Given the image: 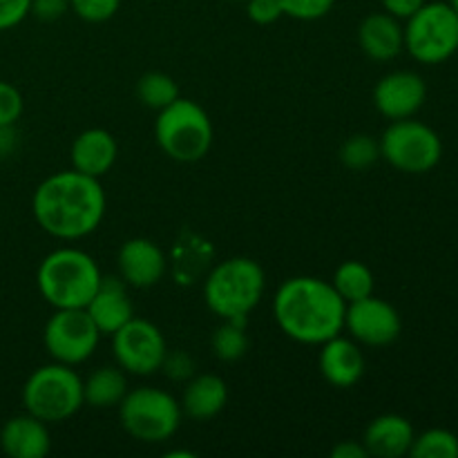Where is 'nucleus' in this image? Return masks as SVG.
I'll list each match as a JSON object with an SVG mask.
<instances>
[{
  "instance_id": "22",
  "label": "nucleus",
  "mask_w": 458,
  "mask_h": 458,
  "mask_svg": "<svg viewBox=\"0 0 458 458\" xmlns=\"http://www.w3.org/2000/svg\"><path fill=\"white\" fill-rule=\"evenodd\" d=\"M125 394H128V380L121 367H101L92 371L83 383V401L94 410L119 405Z\"/></svg>"
},
{
  "instance_id": "25",
  "label": "nucleus",
  "mask_w": 458,
  "mask_h": 458,
  "mask_svg": "<svg viewBox=\"0 0 458 458\" xmlns=\"http://www.w3.org/2000/svg\"><path fill=\"white\" fill-rule=\"evenodd\" d=\"M213 352L224 362L240 360L249 352L246 320H224L213 335Z\"/></svg>"
},
{
  "instance_id": "38",
  "label": "nucleus",
  "mask_w": 458,
  "mask_h": 458,
  "mask_svg": "<svg viewBox=\"0 0 458 458\" xmlns=\"http://www.w3.org/2000/svg\"><path fill=\"white\" fill-rule=\"evenodd\" d=\"M447 3H450V7L454 9V12L458 13V0H447Z\"/></svg>"
},
{
  "instance_id": "28",
  "label": "nucleus",
  "mask_w": 458,
  "mask_h": 458,
  "mask_svg": "<svg viewBox=\"0 0 458 458\" xmlns=\"http://www.w3.org/2000/svg\"><path fill=\"white\" fill-rule=\"evenodd\" d=\"M121 0H70V9L85 22H106L119 12Z\"/></svg>"
},
{
  "instance_id": "7",
  "label": "nucleus",
  "mask_w": 458,
  "mask_h": 458,
  "mask_svg": "<svg viewBox=\"0 0 458 458\" xmlns=\"http://www.w3.org/2000/svg\"><path fill=\"white\" fill-rule=\"evenodd\" d=\"M182 403L157 387L132 389L119 403V419L125 432L143 443H161L174 437L182 425Z\"/></svg>"
},
{
  "instance_id": "5",
  "label": "nucleus",
  "mask_w": 458,
  "mask_h": 458,
  "mask_svg": "<svg viewBox=\"0 0 458 458\" xmlns=\"http://www.w3.org/2000/svg\"><path fill=\"white\" fill-rule=\"evenodd\" d=\"M155 137L161 150L179 164H195L213 148V121L199 103L182 98L159 110Z\"/></svg>"
},
{
  "instance_id": "35",
  "label": "nucleus",
  "mask_w": 458,
  "mask_h": 458,
  "mask_svg": "<svg viewBox=\"0 0 458 458\" xmlns=\"http://www.w3.org/2000/svg\"><path fill=\"white\" fill-rule=\"evenodd\" d=\"M380 3H383L385 12L396 16L398 21H401V18H405L407 21V18H410L414 12H419L428 0H380Z\"/></svg>"
},
{
  "instance_id": "34",
  "label": "nucleus",
  "mask_w": 458,
  "mask_h": 458,
  "mask_svg": "<svg viewBox=\"0 0 458 458\" xmlns=\"http://www.w3.org/2000/svg\"><path fill=\"white\" fill-rule=\"evenodd\" d=\"M67 9H70V0H31L30 13H34L43 22H52L65 16Z\"/></svg>"
},
{
  "instance_id": "31",
  "label": "nucleus",
  "mask_w": 458,
  "mask_h": 458,
  "mask_svg": "<svg viewBox=\"0 0 458 458\" xmlns=\"http://www.w3.org/2000/svg\"><path fill=\"white\" fill-rule=\"evenodd\" d=\"M246 13L255 25H273L284 16L280 0H246Z\"/></svg>"
},
{
  "instance_id": "30",
  "label": "nucleus",
  "mask_w": 458,
  "mask_h": 458,
  "mask_svg": "<svg viewBox=\"0 0 458 458\" xmlns=\"http://www.w3.org/2000/svg\"><path fill=\"white\" fill-rule=\"evenodd\" d=\"M22 114V97L12 83L0 81V128L3 125H16Z\"/></svg>"
},
{
  "instance_id": "23",
  "label": "nucleus",
  "mask_w": 458,
  "mask_h": 458,
  "mask_svg": "<svg viewBox=\"0 0 458 458\" xmlns=\"http://www.w3.org/2000/svg\"><path fill=\"white\" fill-rule=\"evenodd\" d=\"M334 289L338 291L340 298L347 304L358 302L362 298H369L374 295V273L367 264L362 262H343L334 273V280H331Z\"/></svg>"
},
{
  "instance_id": "4",
  "label": "nucleus",
  "mask_w": 458,
  "mask_h": 458,
  "mask_svg": "<svg viewBox=\"0 0 458 458\" xmlns=\"http://www.w3.org/2000/svg\"><path fill=\"white\" fill-rule=\"evenodd\" d=\"M267 289L264 268L250 258L217 264L204 282V300L222 320H246Z\"/></svg>"
},
{
  "instance_id": "32",
  "label": "nucleus",
  "mask_w": 458,
  "mask_h": 458,
  "mask_svg": "<svg viewBox=\"0 0 458 458\" xmlns=\"http://www.w3.org/2000/svg\"><path fill=\"white\" fill-rule=\"evenodd\" d=\"M159 371H165V376H168L170 380H191L192 371H195V362H192V358L183 352H165V358L164 362H161Z\"/></svg>"
},
{
  "instance_id": "16",
  "label": "nucleus",
  "mask_w": 458,
  "mask_h": 458,
  "mask_svg": "<svg viewBox=\"0 0 458 458\" xmlns=\"http://www.w3.org/2000/svg\"><path fill=\"white\" fill-rule=\"evenodd\" d=\"M320 371L327 383L334 387H353L365 374V356L353 340L335 335L322 343Z\"/></svg>"
},
{
  "instance_id": "3",
  "label": "nucleus",
  "mask_w": 458,
  "mask_h": 458,
  "mask_svg": "<svg viewBox=\"0 0 458 458\" xmlns=\"http://www.w3.org/2000/svg\"><path fill=\"white\" fill-rule=\"evenodd\" d=\"M101 268L81 249H56L40 262L36 284L54 309H85L101 284Z\"/></svg>"
},
{
  "instance_id": "2",
  "label": "nucleus",
  "mask_w": 458,
  "mask_h": 458,
  "mask_svg": "<svg viewBox=\"0 0 458 458\" xmlns=\"http://www.w3.org/2000/svg\"><path fill=\"white\" fill-rule=\"evenodd\" d=\"M347 302L331 282L291 277L273 298V318L282 334L302 344H322L344 329Z\"/></svg>"
},
{
  "instance_id": "21",
  "label": "nucleus",
  "mask_w": 458,
  "mask_h": 458,
  "mask_svg": "<svg viewBox=\"0 0 458 458\" xmlns=\"http://www.w3.org/2000/svg\"><path fill=\"white\" fill-rule=\"evenodd\" d=\"M228 387L219 376L201 374L188 380L182 398V411L195 420H210L226 407Z\"/></svg>"
},
{
  "instance_id": "33",
  "label": "nucleus",
  "mask_w": 458,
  "mask_h": 458,
  "mask_svg": "<svg viewBox=\"0 0 458 458\" xmlns=\"http://www.w3.org/2000/svg\"><path fill=\"white\" fill-rule=\"evenodd\" d=\"M31 12V0H0V31L21 25Z\"/></svg>"
},
{
  "instance_id": "8",
  "label": "nucleus",
  "mask_w": 458,
  "mask_h": 458,
  "mask_svg": "<svg viewBox=\"0 0 458 458\" xmlns=\"http://www.w3.org/2000/svg\"><path fill=\"white\" fill-rule=\"evenodd\" d=\"M405 49L423 65L445 63L458 52V13L450 3H425L407 18Z\"/></svg>"
},
{
  "instance_id": "18",
  "label": "nucleus",
  "mask_w": 458,
  "mask_h": 458,
  "mask_svg": "<svg viewBox=\"0 0 458 458\" xmlns=\"http://www.w3.org/2000/svg\"><path fill=\"white\" fill-rule=\"evenodd\" d=\"M414 437V428L405 416L383 414L367 425L362 445L369 456L401 458L410 454Z\"/></svg>"
},
{
  "instance_id": "24",
  "label": "nucleus",
  "mask_w": 458,
  "mask_h": 458,
  "mask_svg": "<svg viewBox=\"0 0 458 458\" xmlns=\"http://www.w3.org/2000/svg\"><path fill=\"white\" fill-rule=\"evenodd\" d=\"M137 97L150 110H164L170 103L179 98V85L174 83L173 76L164 74V72H148L139 79L137 83Z\"/></svg>"
},
{
  "instance_id": "17",
  "label": "nucleus",
  "mask_w": 458,
  "mask_h": 458,
  "mask_svg": "<svg viewBox=\"0 0 458 458\" xmlns=\"http://www.w3.org/2000/svg\"><path fill=\"white\" fill-rule=\"evenodd\" d=\"M0 447L12 458H45L52 450L47 423L31 414L13 416L0 432Z\"/></svg>"
},
{
  "instance_id": "10",
  "label": "nucleus",
  "mask_w": 458,
  "mask_h": 458,
  "mask_svg": "<svg viewBox=\"0 0 458 458\" xmlns=\"http://www.w3.org/2000/svg\"><path fill=\"white\" fill-rule=\"evenodd\" d=\"M101 331L85 309H56L43 331L49 356L63 365H81L97 352Z\"/></svg>"
},
{
  "instance_id": "12",
  "label": "nucleus",
  "mask_w": 458,
  "mask_h": 458,
  "mask_svg": "<svg viewBox=\"0 0 458 458\" xmlns=\"http://www.w3.org/2000/svg\"><path fill=\"white\" fill-rule=\"evenodd\" d=\"M344 329L352 334L356 343L367 344V347H387L401 335L403 322L392 304L369 295V298L347 304Z\"/></svg>"
},
{
  "instance_id": "39",
  "label": "nucleus",
  "mask_w": 458,
  "mask_h": 458,
  "mask_svg": "<svg viewBox=\"0 0 458 458\" xmlns=\"http://www.w3.org/2000/svg\"><path fill=\"white\" fill-rule=\"evenodd\" d=\"M235 3H246V0H235Z\"/></svg>"
},
{
  "instance_id": "1",
  "label": "nucleus",
  "mask_w": 458,
  "mask_h": 458,
  "mask_svg": "<svg viewBox=\"0 0 458 458\" xmlns=\"http://www.w3.org/2000/svg\"><path fill=\"white\" fill-rule=\"evenodd\" d=\"M106 191L101 182L79 170H61L38 183L31 197L36 224L56 240L88 237L106 217Z\"/></svg>"
},
{
  "instance_id": "20",
  "label": "nucleus",
  "mask_w": 458,
  "mask_h": 458,
  "mask_svg": "<svg viewBox=\"0 0 458 458\" xmlns=\"http://www.w3.org/2000/svg\"><path fill=\"white\" fill-rule=\"evenodd\" d=\"M358 40L362 52L374 61H392L405 49V31L396 16L376 12L365 16L358 27Z\"/></svg>"
},
{
  "instance_id": "27",
  "label": "nucleus",
  "mask_w": 458,
  "mask_h": 458,
  "mask_svg": "<svg viewBox=\"0 0 458 458\" xmlns=\"http://www.w3.org/2000/svg\"><path fill=\"white\" fill-rule=\"evenodd\" d=\"M380 159V146L367 134H353L340 148V161L349 170H367Z\"/></svg>"
},
{
  "instance_id": "6",
  "label": "nucleus",
  "mask_w": 458,
  "mask_h": 458,
  "mask_svg": "<svg viewBox=\"0 0 458 458\" xmlns=\"http://www.w3.org/2000/svg\"><path fill=\"white\" fill-rule=\"evenodd\" d=\"M22 405L43 423H63L85 405L83 380L63 362L38 367L22 387Z\"/></svg>"
},
{
  "instance_id": "15",
  "label": "nucleus",
  "mask_w": 458,
  "mask_h": 458,
  "mask_svg": "<svg viewBox=\"0 0 458 458\" xmlns=\"http://www.w3.org/2000/svg\"><path fill=\"white\" fill-rule=\"evenodd\" d=\"M85 311L89 313L92 322L101 335H112L116 329L134 318L132 300L128 295V284L116 276L101 277L97 293L88 302Z\"/></svg>"
},
{
  "instance_id": "36",
  "label": "nucleus",
  "mask_w": 458,
  "mask_h": 458,
  "mask_svg": "<svg viewBox=\"0 0 458 458\" xmlns=\"http://www.w3.org/2000/svg\"><path fill=\"white\" fill-rule=\"evenodd\" d=\"M331 456L334 458H367L365 445L362 443H356V441H343L338 443V445L331 450Z\"/></svg>"
},
{
  "instance_id": "14",
  "label": "nucleus",
  "mask_w": 458,
  "mask_h": 458,
  "mask_svg": "<svg viewBox=\"0 0 458 458\" xmlns=\"http://www.w3.org/2000/svg\"><path fill=\"white\" fill-rule=\"evenodd\" d=\"M119 276L134 289H150L159 284L165 273V255L159 246L146 237H132L119 250Z\"/></svg>"
},
{
  "instance_id": "9",
  "label": "nucleus",
  "mask_w": 458,
  "mask_h": 458,
  "mask_svg": "<svg viewBox=\"0 0 458 458\" xmlns=\"http://www.w3.org/2000/svg\"><path fill=\"white\" fill-rule=\"evenodd\" d=\"M380 157L407 174H425L438 165L443 141L429 125L416 119L392 121L378 141Z\"/></svg>"
},
{
  "instance_id": "19",
  "label": "nucleus",
  "mask_w": 458,
  "mask_h": 458,
  "mask_svg": "<svg viewBox=\"0 0 458 458\" xmlns=\"http://www.w3.org/2000/svg\"><path fill=\"white\" fill-rule=\"evenodd\" d=\"M119 146L116 139L103 128H89L72 143V168L88 177L101 179L114 165Z\"/></svg>"
},
{
  "instance_id": "37",
  "label": "nucleus",
  "mask_w": 458,
  "mask_h": 458,
  "mask_svg": "<svg viewBox=\"0 0 458 458\" xmlns=\"http://www.w3.org/2000/svg\"><path fill=\"white\" fill-rule=\"evenodd\" d=\"M16 146V132H13V125H3L0 128V157H7L9 152Z\"/></svg>"
},
{
  "instance_id": "11",
  "label": "nucleus",
  "mask_w": 458,
  "mask_h": 458,
  "mask_svg": "<svg viewBox=\"0 0 458 458\" xmlns=\"http://www.w3.org/2000/svg\"><path fill=\"white\" fill-rule=\"evenodd\" d=\"M165 338L159 327L143 318H132L112 334V356L116 365L134 376H152L161 369Z\"/></svg>"
},
{
  "instance_id": "26",
  "label": "nucleus",
  "mask_w": 458,
  "mask_h": 458,
  "mask_svg": "<svg viewBox=\"0 0 458 458\" xmlns=\"http://www.w3.org/2000/svg\"><path fill=\"white\" fill-rule=\"evenodd\" d=\"M410 456L414 458H458V437L450 429L434 428L414 437Z\"/></svg>"
},
{
  "instance_id": "29",
  "label": "nucleus",
  "mask_w": 458,
  "mask_h": 458,
  "mask_svg": "<svg viewBox=\"0 0 458 458\" xmlns=\"http://www.w3.org/2000/svg\"><path fill=\"white\" fill-rule=\"evenodd\" d=\"M284 16L295 21H318L334 9L335 0H280Z\"/></svg>"
},
{
  "instance_id": "13",
  "label": "nucleus",
  "mask_w": 458,
  "mask_h": 458,
  "mask_svg": "<svg viewBox=\"0 0 458 458\" xmlns=\"http://www.w3.org/2000/svg\"><path fill=\"white\" fill-rule=\"evenodd\" d=\"M428 98V85L416 72H392L383 76L374 88V106L385 119H411Z\"/></svg>"
}]
</instances>
